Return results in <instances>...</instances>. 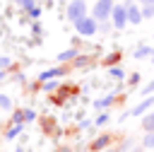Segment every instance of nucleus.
Listing matches in <instances>:
<instances>
[{
    "label": "nucleus",
    "mask_w": 154,
    "mask_h": 152,
    "mask_svg": "<svg viewBox=\"0 0 154 152\" xmlns=\"http://www.w3.org/2000/svg\"><path fill=\"white\" fill-rule=\"evenodd\" d=\"M75 29H77L79 36H94V34L99 31V19L91 17V14H84L82 19L75 22Z\"/></svg>",
    "instance_id": "1"
},
{
    "label": "nucleus",
    "mask_w": 154,
    "mask_h": 152,
    "mask_svg": "<svg viewBox=\"0 0 154 152\" xmlns=\"http://www.w3.org/2000/svg\"><path fill=\"white\" fill-rule=\"evenodd\" d=\"M113 0H96L94 7H91V17H96L99 22L103 19H111V12H113Z\"/></svg>",
    "instance_id": "2"
},
{
    "label": "nucleus",
    "mask_w": 154,
    "mask_h": 152,
    "mask_svg": "<svg viewBox=\"0 0 154 152\" xmlns=\"http://www.w3.org/2000/svg\"><path fill=\"white\" fill-rule=\"evenodd\" d=\"M111 22H113V29H125V24H130V22H128V5H125V2L113 5Z\"/></svg>",
    "instance_id": "3"
},
{
    "label": "nucleus",
    "mask_w": 154,
    "mask_h": 152,
    "mask_svg": "<svg viewBox=\"0 0 154 152\" xmlns=\"http://www.w3.org/2000/svg\"><path fill=\"white\" fill-rule=\"evenodd\" d=\"M87 14V2L84 0H70L67 2V19L75 24L77 19H82Z\"/></svg>",
    "instance_id": "4"
},
{
    "label": "nucleus",
    "mask_w": 154,
    "mask_h": 152,
    "mask_svg": "<svg viewBox=\"0 0 154 152\" xmlns=\"http://www.w3.org/2000/svg\"><path fill=\"white\" fill-rule=\"evenodd\" d=\"M125 5H128V22H130V24H140V22L144 19V17H142V5H135L132 0H128Z\"/></svg>",
    "instance_id": "5"
},
{
    "label": "nucleus",
    "mask_w": 154,
    "mask_h": 152,
    "mask_svg": "<svg viewBox=\"0 0 154 152\" xmlns=\"http://www.w3.org/2000/svg\"><path fill=\"white\" fill-rule=\"evenodd\" d=\"M149 106H154V97H144V101H140V104H137L132 111H128L125 116H142V113H144ZM125 116H123V118H125Z\"/></svg>",
    "instance_id": "6"
},
{
    "label": "nucleus",
    "mask_w": 154,
    "mask_h": 152,
    "mask_svg": "<svg viewBox=\"0 0 154 152\" xmlns=\"http://www.w3.org/2000/svg\"><path fill=\"white\" fill-rule=\"evenodd\" d=\"M65 72H67V68H51V70L41 72V82H46V80H53V77H60V75H65Z\"/></svg>",
    "instance_id": "7"
},
{
    "label": "nucleus",
    "mask_w": 154,
    "mask_h": 152,
    "mask_svg": "<svg viewBox=\"0 0 154 152\" xmlns=\"http://www.w3.org/2000/svg\"><path fill=\"white\" fill-rule=\"evenodd\" d=\"M77 55H79V51H77V48H67V51L58 53V60H60V63H70V60H75Z\"/></svg>",
    "instance_id": "8"
},
{
    "label": "nucleus",
    "mask_w": 154,
    "mask_h": 152,
    "mask_svg": "<svg viewBox=\"0 0 154 152\" xmlns=\"http://www.w3.org/2000/svg\"><path fill=\"white\" fill-rule=\"evenodd\" d=\"M108 142H111V135H101V138H96V140L91 142V150H94V152H101V150H106Z\"/></svg>",
    "instance_id": "9"
},
{
    "label": "nucleus",
    "mask_w": 154,
    "mask_h": 152,
    "mask_svg": "<svg viewBox=\"0 0 154 152\" xmlns=\"http://www.w3.org/2000/svg\"><path fill=\"white\" fill-rule=\"evenodd\" d=\"M113 101H116V97H113V94H108V97H103V99H99V101H96L94 106H96L99 111H103V109H108V106H111Z\"/></svg>",
    "instance_id": "10"
},
{
    "label": "nucleus",
    "mask_w": 154,
    "mask_h": 152,
    "mask_svg": "<svg viewBox=\"0 0 154 152\" xmlns=\"http://www.w3.org/2000/svg\"><path fill=\"white\" fill-rule=\"evenodd\" d=\"M142 130H144V133L154 130V111H152V113H147V116L142 118Z\"/></svg>",
    "instance_id": "11"
},
{
    "label": "nucleus",
    "mask_w": 154,
    "mask_h": 152,
    "mask_svg": "<svg viewBox=\"0 0 154 152\" xmlns=\"http://www.w3.org/2000/svg\"><path fill=\"white\" fill-rule=\"evenodd\" d=\"M152 51H154L152 46H140V48L135 51V58H137V60H140V58H147V55H152Z\"/></svg>",
    "instance_id": "12"
},
{
    "label": "nucleus",
    "mask_w": 154,
    "mask_h": 152,
    "mask_svg": "<svg viewBox=\"0 0 154 152\" xmlns=\"http://www.w3.org/2000/svg\"><path fill=\"white\" fill-rule=\"evenodd\" d=\"M22 128H24V123H14V128H10V130L5 133V138H7V140H12V138H17V135L22 133Z\"/></svg>",
    "instance_id": "13"
},
{
    "label": "nucleus",
    "mask_w": 154,
    "mask_h": 152,
    "mask_svg": "<svg viewBox=\"0 0 154 152\" xmlns=\"http://www.w3.org/2000/svg\"><path fill=\"white\" fill-rule=\"evenodd\" d=\"M142 17H144V19H152V17H154V2L142 5Z\"/></svg>",
    "instance_id": "14"
},
{
    "label": "nucleus",
    "mask_w": 154,
    "mask_h": 152,
    "mask_svg": "<svg viewBox=\"0 0 154 152\" xmlns=\"http://www.w3.org/2000/svg\"><path fill=\"white\" fill-rule=\"evenodd\" d=\"M0 109H5V111H12V99H10L7 94H0Z\"/></svg>",
    "instance_id": "15"
},
{
    "label": "nucleus",
    "mask_w": 154,
    "mask_h": 152,
    "mask_svg": "<svg viewBox=\"0 0 154 152\" xmlns=\"http://www.w3.org/2000/svg\"><path fill=\"white\" fill-rule=\"evenodd\" d=\"M142 145H144V147H154V130L144 133V138H142Z\"/></svg>",
    "instance_id": "16"
},
{
    "label": "nucleus",
    "mask_w": 154,
    "mask_h": 152,
    "mask_svg": "<svg viewBox=\"0 0 154 152\" xmlns=\"http://www.w3.org/2000/svg\"><path fill=\"white\" fill-rule=\"evenodd\" d=\"M14 2H17V5L22 7V10H26V12H29V10H31V7L36 5V0H14Z\"/></svg>",
    "instance_id": "17"
},
{
    "label": "nucleus",
    "mask_w": 154,
    "mask_h": 152,
    "mask_svg": "<svg viewBox=\"0 0 154 152\" xmlns=\"http://www.w3.org/2000/svg\"><path fill=\"white\" fill-rule=\"evenodd\" d=\"M89 63H91V60H89V58H84V55H77V58H75V63H72V65H75V68H84V65H89Z\"/></svg>",
    "instance_id": "18"
},
{
    "label": "nucleus",
    "mask_w": 154,
    "mask_h": 152,
    "mask_svg": "<svg viewBox=\"0 0 154 152\" xmlns=\"http://www.w3.org/2000/svg\"><path fill=\"white\" fill-rule=\"evenodd\" d=\"M7 68H12V58L10 55H0V70H7Z\"/></svg>",
    "instance_id": "19"
},
{
    "label": "nucleus",
    "mask_w": 154,
    "mask_h": 152,
    "mask_svg": "<svg viewBox=\"0 0 154 152\" xmlns=\"http://www.w3.org/2000/svg\"><path fill=\"white\" fill-rule=\"evenodd\" d=\"M26 118H24V111H14L12 113V123H24Z\"/></svg>",
    "instance_id": "20"
},
{
    "label": "nucleus",
    "mask_w": 154,
    "mask_h": 152,
    "mask_svg": "<svg viewBox=\"0 0 154 152\" xmlns=\"http://www.w3.org/2000/svg\"><path fill=\"white\" fill-rule=\"evenodd\" d=\"M154 94V80L147 84V87H142V97H152Z\"/></svg>",
    "instance_id": "21"
},
{
    "label": "nucleus",
    "mask_w": 154,
    "mask_h": 152,
    "mask_svg": "<svg viewBox=\"0 0 154 152\" xmlns=\"http://www.w3.org/2000/svg\"><path fill=\"white\" fill-rule=\"evenodd\" d=\"M38 14H41V7H38V5H34V7L29 10V17H31V19H38Z\"/></svg>",
    "instance_id": "22"
},
{
    "label": "nucleus",
    "mask_w": 154,
    "mask_h": 152,
    "mask_svg": "<svg viewBox=\"0 0 154 152\" xmlns=\"http://www.w3.org/2000/svg\"><path fill=\"white\" fill-rule=\"evenodd\" d=\"M24 118H26V121H34V118H36V113H34L31 109H24Z\"/></svg>",
    "instance_id": "23"
},
{
    "label": "nucleus",
    "mask_w": 154,
    "mask_h": 152,
    "mask_svg": "<svg viewBox=\"0 0 154 152\" xmlns=\"http://www.w3.org/2000/svg\"><path fill=\"white\" fill-rule=\"evenodd\" d=\"M103 123H108V113H101L99 121H96V125H103Z\"/></svg>",
    "instance_id": "24"
},
{
    "label": "nucleus",
    "mask_w": 154,
    "mask_h": 152,
    "mask_svg": "<svg viewBox=\"0 0 154 152\" xmlns=\"http://www.w3.org/2000/svg\"><path fill=\"white\" fill-rule=\"evenodd\" d=\"M111 75H113V77H123V70H120V68H111Z\"/></svg>",
    "instance_id": "25"
},
{
    "label": "nucleus",
    "mask_w": 154,
    "mask_h": 152,
    "mask_svg": "<svg viewBox=\"0 0 154 152\" xmlns=\"http://www.w3.org/2000/svg\"><path fill=\"white\" fill-rule=\"evenodd\" d=\"M55 87H58L55 82H48V80H46V89H48V92H51V89H55Z\"/></svg>",
    "instance_id": "26"
},
{
    "label": "nucleus",
    "mask_w": 154,
    "mask_h": 152,
    "mask_svg": "<svg viewBox=\"0 0 154 152\" xmlns=\"http://www.w3.org/2000/svg\"><path fill=\"white\" fill-rule=\"evenodd\" d=\"M101 152H120L118 147H106V150H101Z\"/></svg>",
    "instance_id": "27"
},
{
    "label": "nucleus",
    "mask_w": 154,
    "mask_h": 152,
    "mask_svg": "<svg viewBox=\"0 0 154 152\" xmlns=\"http://www.w3.org/2000/svg\"><path fill=\"white\" fill-rule=\"evenodd\" d=\"M147 2H154V0H140V5H147Z\"/></svg>",
    "instance_id": "28"
},
{
    "label": "nucleus",
    "mask_w": 154,
    "mask_h": 152,
    "mask_svg": "<svg viewBox=\"0 0 154 152\" xmlns=\"http://www.w3.org/2000/svg\"><path fill=\"white\" fill-rule=\"evenodd\" d=\"M2 77H5V70H0V80H2Z\"/></svg>",
    "instance_id": "29"
},
{
    "label": "nucleus",
    "mask_w": 154,
    "mask_h": 152,
    "mask_svg": "<svg viewBox=\"0 0 154 152\" xmlns=\"http://www.w3.org/2000/svg\"><path fill=\"white\" fill-rule=\"evenodd\" d=\"M152 60H154V51H152Z\"/></svg>",
    "instance_id": "30"
},
{
    "label": "nucleus",
    "mask_w": 154,
    "mask_h": 152,
    "mask_svg": "<svg viewBox=\"0 0 154 152\" xmlns=\"http://www.w3.org/2000/svg\"><path fill=\"white\" fill-rule=\"evenodd\" d=\"M17 152H22V150H17Z\"/></svg>",
    "instance_id": "31"
}]
</instances>
